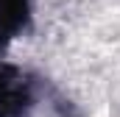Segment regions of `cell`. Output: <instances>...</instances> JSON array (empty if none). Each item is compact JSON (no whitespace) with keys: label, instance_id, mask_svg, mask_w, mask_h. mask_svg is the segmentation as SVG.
<instances>
[{"label":"cell","instance_id":"cell-2","mask_svg":"<svg viewBox=\"0 0 120 117\" xmlns=\"http://www.w3.org/2000/svg\"><path fill=\"white\" fill-rule=\"evenodd\" d=\"M28 11V0H0V48L14 39V33L22 28Z\"/></svg>","mask_w":120,"mask_h":117},{"label":"cell","instance_id":"cell-1","mask_svg":"<svg viewBox=\"0 0 120 117\" xmlns=\"http://www.w3.org/2000/svg\"><path fill=\"white\" fill-rule=\"evenodd\" d=\"M31 106L28 84L22 75H0V117H22Z\"/></svg>","mask_w":120,"mask_h":117}]
</instances>
